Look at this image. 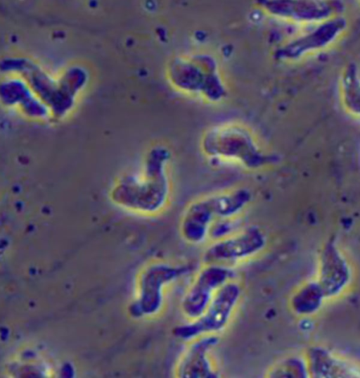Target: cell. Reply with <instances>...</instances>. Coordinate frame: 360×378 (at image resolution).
<instances>
[{"instance_id": "obj_1", "label": "cell", "mask_w": 360, "mask_h": 378, "mask_svg": "<svg viewBox=\"0 0 360 378\" xmlns=\"http://www.w3.org/2000/svg\"><path fill=\"white\" fill-rule=\"evenodd\" d=\"M203 149L212 158L237 163L249 170L270 164L269 158L257 147L251 135L237 126H222L210 130L203 139Z\"/></svg>"}, {"instance_id": "obj_5", "label": "cell", "mask_w": 360, "mask_h": 378, "mask_svg": "<svg viewBox=\"0 0 360 378\" xmlns=\"http://www.w3.org/2000/svg\"><path fill=\"white\" fill-rule=\"evenodd\" d=\"M219 335H206L187 342V346L177 360L174 375L179 378L219 377L212 357L213 350L219 342Z\"/></svg>"}, {"instance_id": "obj_4", "label": "cell", "mask_w": 360, "mask_h": 378, "mask_svg": "<svg viewBox=\"0 0 360 378\" xmlns=\"http://www.w3.org/2000/svg\"><path fill=\"white\" fill-rule=\"evenodd\" d=\"M233 267L217 265L203 264L181 301V311L188 321L198 318L206 310L218 291L234 279Z\"/></svg>"}, {"instance_id": "obj_6", "label": "cell", "mask_w": 360, "mask_h": 378, "mask_svg": "<svg viewBox=\"0 0 360 378\" xmlns=\"http://www.w3.org/2000/svg\"><path fill=\"white\" fill-rule=\"evenodd\" d=\"M217 220L210 194L191 201L185 208L179 222V232L186 242L198 245L209 237L212 223Z\"/></svg>"}, {"instance_id": "obj_7", "label": "cell", "mask_w": 360, "mask_h": 378, "mask_svg": "<svg viewBox=\"0 0 360 378\" xmlns=\"http://www.w3.org/2000/svg\"><path fill=\"white\" fill-rule=\"evenodd\" d=\"M237 218L217 219L212 225L209 237L212 241L226 237L240 229H238Z\"/></svg>"}, {"instance_id": "obj_2", "label": "cell", "mask_w": 360, "mask_h": 378, "mask_svg": "<svg viewBox=\"0 0 360 378\" xmlns=\"http://www.w3.org/2000/svg\"><path fill=\"white\" fill-rule=\"evenodd\" d=\"M243 294L239 282L234 279L217 293L205 312L197 319L173 329L176 338L189 341L206 335H219L226 329L236 313Z\"/></svg>"}, {"instance_id": "obj_3", "label": "cell", "mask_w": 360, "mask_h": 378, "mask_svg": "<svg viewBox=\"0 0 360 378\" xmlns=\"http://www.w3.org/2000/svg\"><path fill=\"white\" fill-rule=\"evenodd\" d=\"M267 237L257 225L248 226L223 239L212 241L205 249L203 264H217L233 267L264 250Z\"/></svg>"}]
</instances>
